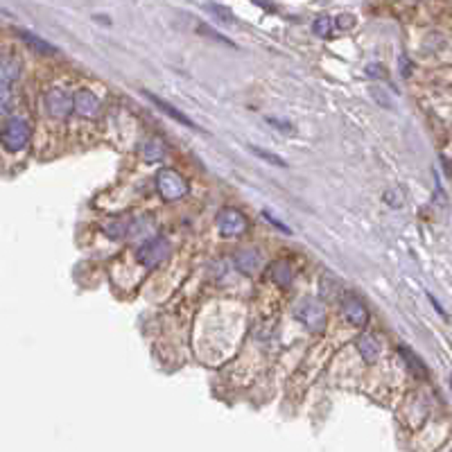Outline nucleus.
Instances as JSON below:
<instances>
[{
  "label": "nucleus",
  "mask_w": 452,
  "mask_h": 452,
  "mask_svg": "<svg viewBox=\"0 0 452 452\" xmlns=\"http://www.w3.org/2000/svg\"><path fill=\"white\" fill-rule=\"evenodd\" d=\"M358 348H360L362 358H364L366 362H375L377 355H380V341H377V339H375L373 335H369V333H364V335L358 337Z\"/></svg>",
  "instance_id": "10"
},
{
  "label": "nucleus",
  "mask_w": 452,
  "mask_h": 452,
  "mask_svg": "<svg viewBox=\"0 0 452 452\" xmlns=\"http://www.w3.org/2000/svg\"><path fill=\"white\" fill-rule=\"evenodd\" d=\"M167 253H170V244L165 242V238H152L136 251V258L143 267L152 270V267L161 265L167 258Z\"/></svg>",
  "instance_id": "5"
},
{
  "label": "nucleus",
  "mask_w": 452,
  "mask_h": 452,
  "mask_svg": "<svg viewBox=\"0 0 452 452\" xmlns=\"http://www.w3.org/2000/svg\"><path fill=\"white\" fill-rule=\"evenodd\" d=\"M143 156H145V161L148 163H158V161H163V156H165V145L161 140H148L143 145Z\"/></svg>",
  "instance_id": "13"
},
{
  "label": "nucleus",
  "mask_w": 452,
  "mask_h": 452,
  "mask_svg": "<svg viewBox=\"0 0 452 452\" xmlns=\"http://www.w3.org/2000/svg\"><path fill=\"white\" fill-rule=\"evenodd\" d=\"M215 224H217V231L224 238H238L242 233H247L249 219H247V215H244L242 211L231 209V206H228V209H222V211L217 213Z\"/></svg>",
  "instance_id": "4"
},
{
  "label": "nucleus",
  "mask_w": 452,
  "mask_h": 452,
  "mask_svg": "<svg viewBox=\"0 0 452 452\" xmlns=\"http://www.w3.org/2000/svg\"><path fill=\"white\" fill-rule=\"evenodd\" d=\"M156 190L165 202H179L188 194V183L175 167H165L156 175Z\"/></svg>",
  "instance_id": "2"
},
{
  "label": "nucleus",
  "mask_w": 452,
  "mask_h": 452,
  "mask_svg": "<svg viewBox=\"0 0 452 452\" xmlns=\"http://www.w3.org/2000/svg\"><path fill=\"white\" fill-rule=\"evenodd\" d=\"M18 36H21V39L26 41L28 45H32L34 50H39V53H43V55H55V53H57L55 45H50L48 41L39 39V36H34V34H30V32H21Z\"/></svg>",
  "instance_id": "16"
},
{
  "label": "nucleus",
  "mask_w": 452,
  "mask_h": 452,
  "mask_svg": "<svg viewBox=\"0 0 452 452\" xmlns=\"http://www.w3.org/2000/svg\"><path fill=\"white\" fill-rule=\"evenodd\" d=\"M72 111H77L84 118H93L100 114V100H97L91 91L82 89L72 95Z\"/></svg>",
  "instance_id": "8"
},
{
  "label": "nucleus",
  "mask_w": 452,
  "mask_h": 452,
  "mask_svg": "<svg viewBox=\"0 0 452 452\" xmlns=\"http://www.w3.org/2000/svg\"><path fill=\"white\" fill-rule=\"evenodd\" d=\"M339 26H341V28H346V26H353V18H341V21H339Z\"/></svg>",
  "instance_id": "22"
},
{
  "label": "nucleus",
  "mask_w": 452,
  "mask_h": 452,
  "mask_svg": "<svg viewBox=\"0 0 452 452\" xmlns=\"http://www.w3.org/2000/svg\"><path fill=\"white\" fill-rule=\"evenodd\" d=\"M260 253L255 251V249H244L236 255V265H238V270L244 272V274H251L253 270H258L260 267Z\"/></svg>",
  "instance_id": "12"
},
{
  "label": "nucleus",
  "mask_w": 452,
  "mask_h": 452,
  "mask_svg": "<svg viewBox=\"0 0 452 452\" xmlns=\"http://www.w3.org/2000/svg\"><path fill=\"white\" fill-rule=\"evenodd\" d=\"M312 28H314V34L316 36H328V34L333 32V21H331V16H328V14H321L319 18L314 21Z\"/></svg>",
  "instance_id": "17"
},
{
  "label": "nucleus",
  "mask_w": 452,
  "mask_h": 452,
  "mask_svg": "<svg viewBox=\"0 0 452 452\" xmlns=\"http://www.w3.org/2000/svg\"><path fill=\"white\" fill-rule=\"evenodd\" d=\"M45 106H48V114H50V116L66 118L72 111V95L55 89L50 93H45Z\"/></svg>",
  "instance_id": "7"
},
{
  "label": "nucleus",
  "mask_w": 452,
  "mask_h": 452,
  "mask_svg": "<svg viewBox=\"0 0 452 452\" xmlns=\"http://www.w3.org/2000/svg\"><path fill=\"white\" fill-rule=\"evenodd\" d=\"M30 138H32V127L30 122L21 116L9 118L3 127V133H0V143H3V148L9 154H18L26 150L30 145Z\"/></svg>",
  "instance_id": "1"
},
{
  "label": "nucleus",
  "mask_w": 452,
  "mask_h": 452,
  "mask_svg": "<svg viewBox=\"0 0 452 452\" xmlns=\"http://www.w3.org/2000/svg\"><path fill=\"white\" fill-rule=\"evenodd\" d=\"M294 316L305 328H308L310 333H319V331H324V326H326L324 305L319 301H314V299H308V297L299 301V305L294 308Z\"/></svg>",
  "instance_id": "3"
},
{
  "label": "nucleus",
  "mask_w": 452,
  "mask_h": 452,
  "mask_svg": "<svg viewBox=\"0 0 452 452\" xmlns=\"http://www.w3.org/2000/svg\"><path fill=\"white\" fill-rule=\"evenodd\" d=\"M21 75V61L16 57H3L0 59V82L14 84Z\"/></svg>",
  "instance_id": "11"
},
{
  "label": "nucleus",
  "mask_w": 452,
  "mask_h": 452,
  "mask_svg": "<svg viewBox=\"0 0 452 452\" xmlns=\"http://www.w3.org/2000/svg\"><path fill=\"white\" fill-rule=\"evenodd\" d=\"M265 217H267V219H270V222H272L274 226H278L280 231H283V233H290V228H287L285 224H280V222H278V219H274V215H270V213H267V211H265Z\"/></svg>",
  "instance_id": "21"
},
{
  "label": "nucleus",
  "mask_w": 452,
  "mask_h": 452,
  "mask_svg": "<svg viewBox=\"0 0 452 452\" xmlns=\"http://www.w3.org/2000/svg\"><path fill=\"white\" fill-rule=\"evenodd\" d=\"M341 314L346 316V321L362 328L366 321H369V312H366V303L358 297L353 294V292H346L344 299H341Z\"/></svg>",
  "instance_id": "6"
},
{
  "label": "nucleus",
  "mask_w": 452,
  "mask_h": 452,
  "mask_svg": "<svg viewBox=\"0 0 452 452\" xmlns=\"http://www.w3.org/2000/svg\"><path fill=\"white\" fill-rule=\"evenodd\" d=\"M145 95H148L150 97V100L158 106V109H161V111L163 114H167L170 118H175V120H179L181 122V125H186V127H190V129H199L197 125H194V122L186 116V114H181V111H177V109L172 106V104H170V102H165V100H161V97H156V95H152V93H148V91H145Z\"/></svg>",
  "instance_id": "9"
},
{
  "label": "nucleus",
  "mask_w": 452,
  "mask_h": 452,
  "mask_svg": "<svg viewBox=\"0 0 452 452\" xmlns=\"http://www.w3.org/2000/svg\"><path fill=\"white\" fill-rule=\"evenodd\" d=\"M251 152H253V154H258V156H263V158H267V163H274V165L285 167V161H283V158H280V156H276V154H270V152L258 150V148H251Z\"/></svg>",
  "instance_id": "19"
},
{
  "label": "nucleus",
  "mask_w": 452,
  "mask_h": 452,
  "mask_svg": "<svg viewBox=\"0 0 452 452\" xmlns=\"http://www.w3.org/2000/svg\"><path fill=\"white\" fill-rule=\"evenodd\" d=\"M14 84H3L0 82V118L7 116L14 106Z\"/></svg>",
  "instance_id": "15"
},
{
  "label": "nucleus",
  "mask_w": 452,
  "mask_h": 452,
  "mask_svg": "<svg viewBox=\"0 0 452 452\" xmlns=\"http://www.w3.org/2000/svg\"><path fill=\"white\" fill-rule=\"evenodd\" d=\"M366 75H369V77H385V66H380V64L366 66Z\"/></svg>",
  "instance_id": "20"
},
{
  "label": "nucleus",
  "mask_w": 452,
  "mask_h": 452,
  "mask_svg": "<svg viewBox=\"0 0 452 452\" xmlns=\"http://www.w3.org/2000/svg\"><path fill=\"white\" fill-rule=\"evenodd\" d=\"M400 353H402V355L407 358L405 362L412 366V371H414V373H421V375H425V373H427V371H425V366H423V362H421L417 355H414V353H409L407 348H400Z\"/></svg>",
  "instance_id": "18"
},
{
  "label": "nucleus",
  "mask_w": 452,
  "mask_h": 452,
  "mask_svg": "<svg viewBox=\"0 0 452 452\" xmlns=\"http://www.w3.org/2000/svg\"><path fill=\"white\" fill-rule=\"evenodd\" d=\"M294 278V270H292V265L287 260H278L272 267V280L278 285H287L290 280Z\"/></svg>",
  "instance_id": "14"
}]
</instances>
